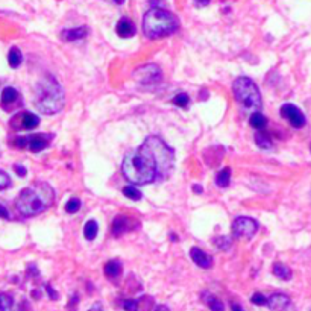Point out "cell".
<instances>
[{"label": "cell", "mask_w": 311, "mask_h": 311, "mask_svg": "<svg viewBox=\"0 0 311 311\" xmlns=\"http://www.w3.org/2000/svg\"><path fill=\"white\" fill-rule=\"evenodd\" d=\"M35 108L44 114H56L64 108L65 94L61 83L52 75H44L35 87Z\"/></svg>", "instance_id": "cell-3"}, {"label": "cell", "mask_w": 311, "mask_h": 311, "mask_svg": "<svg viewBox=\"0 0 311 311\" xmlns=\"http://www.w3.org/2000/svg\"><path fill=\"white\" fill-rule=\"evenodd\" d=\"M255 145L260 147V149H264V150H269L273 147V141L272 138L269 137L267 134H263V132H258L255 135Z\"/></svg>", "instance_id": "cell-24"}, {"label": "cell", "mask_w": 311, "mask_h": 311, "mask_svg": "<svg viewBox=\"0 0 311 311\" xmlns=\"http://www.w3.org/2000/svg\"><path fill=\"white\" fill-rule=\"evenodd\" d=\"M178 27L179 20L176 16L161 8L149 9L143 17V32L150 40L172 35L178 31Z\"/></svg>", "instance_id": "cell-4"}, {"label": "cell", "mask_w": 311, "mask_h": 311, "mask_svg": "<svg viewBox=\"0 0 311 311\" xmlns=\"http://www.w3.org/2000/svg\"><path fill=\"white\" fill-rule=\"evenodd\" d=\"M112 2H114L116 5H123V3H124V0H112Z\"/></svg>", "instance_id": "cell-42"}, {"label": "cell", "mask_w": 311, "mask_h": 311, "mask_svg": "<svg viewBox=\"0 0 311 311\" xmlns=\"http://www.w3.org/2000/svg\"><path fill=\"white\" fill-rule=\"evenodd\" d=\"M258 231V223L257 220H253L252 217H237L232 222V235L235 238H246L250 240Z\"/></svg>", "instance_id": "cell-7"}, {"label": "cell", "mask_w": 311, "mask_h": 311, "mask_svg": "<svg viewBox=\"0 0 311 311\" xmlns=\"http://www.w3.org/2000/svg\"><path fill=\"white\" fill-rule=\"evenodd\" d=\"M97 231H99V226H97V222L96 220H88L85 223V228H83V235H85L87 240H94L96 235H97Z\"/></svg>", "instance_id": "cell-26"}, {"label": "cell", "mask_w": 311, "mask_h": 311, "mask_svg": "<svg viewBox=\"0 0 311 311\" xmlns=\"http://www.w3.org/2000/svg\"><path fill=\"white\" fill-rule=\"evenodd\" d=\"M23 61V55L20 52V49L17 47H12L8 53V62H9V67L11 68H17Z\"/></svg>", "instance_id": "cell-23"}, {"label": "cell", "mask_w": 311, "mask_h": 311, "mask_svg": "<svg viewBox=\"0 0 311 311\" xmlns=\"http://www.w3.org/2000/svg\"><path fill=\"white\" fill-rule=\"evenodd\" d=\"M204 299H205V302L208 304V307L211 308V311H225L223 302H222L220 299H217L216 296L209 294V293H205Z\"/></svg>", "instance_id": "cell-25"}, {"label": "cell", "mask_w": 311, "mask_h": 311, "mask_svg": "<svg viewBox=\"0 0 311 311\" xmlns=\"http://www.w3.org/2000/svg\"><path fill=\"white\" fill-rule=\"evenodd\" d=\"M46 289H47V291H49V296H50V299H53V301H55V299H58V294H56V291H55V290H53V289H52V287H50L49 284L46 286Z\"/></svg>", "instance_id": "cell-36"}, {"label": "cell", "mask_w": 311, "mask_h": 311, "mask_svg": "<svg viewBox=\"0 0 311 311\" xmlns=\"http://www.w3.org/2000/svg\"><path fill=\"white\" fill-rule=\"evenodd\" d=\"M88 35V27L87 26H79L75 29H64L61 32V38L64 41H78Z\"/></svg>", "instance_id": "cell-16"}, {"label": "cell", "mask_w": 311, "mask_h": 311, "mask_svg": "<svg viewBox=\"0 0 311 311\" xmlns=\"http://www.w3.org/2000/svg\"><path fill=\"white\" fill-rule=\"evenodd\" d=\"M231 168L229 167H225L222 168V170L216 175V184L219 187L225 188V187H228L229 186V182H231Z\"/></svg>", "instance_id": "cell-20"}, {"label": "cell", "mask_w": 311, "mask_h": 311, "mask_svg": "<svg viewBox=\"0 0 311 311\" xmlns=\"http://www.w3.org/2000/svg\"><path fill=\"white\" fill-rule=\"evenodd\" d=\"M134 228V220L128 216H117L114 219V222H112V234H114L116 237L128 232Z\"/></svg>", "instance_id": "cell-13"}, {"label": "cell", "mask_w": 311, "mask_h": 311, "mask_svg": "<svg viewBox=\"0 0 311 311\" xmlns=\"http://www.w3.org/2000/svg\"><path fill=\"white\" fill-rule=\"evenodd\" d=\"M0 219H9V211L2 204H0Z\"/></svg>", "instance_id": "cell-35"}, {"label": "cell", "mask_w": 311, "mask_h": 311, "mask_svg": "<svg viewBox=\"0 0 311 311\" xmlns=\"http://www.w3.org/2000/svg\"><path fill=\"white\" fill-rule=\"evenodd\" d=\"M155 311H170V310H168V307H166V305H158L155 308Z\"/></svg>", "instance_id": "cell-39"}, {"label": "cell", "mask_w": 311, "mask_h": 311, "mask_svg": "<svg viewBox=\"0 0 311 311\" xmlns=\"http://www.w3.org/2000/svg\"><path fill=\"white\" fill-rule=\"evenodd\" d=\"M190 257L191 260L202 269H209L213 267V258H211L209 253H207L205 250L199 249V248H191L190 250Z\"/></svg>", "instance_id": "cell-14"}, {"label": "cell", "mask_w": 311, "mask_h": 311, "mask_svg": "<svg viewBox=\"0 0 311 311\" xmlns=\"http://www.w3.org/2000/svg\"><path fill=\"white\" fill-rule=\"evenodd\" d=\"M123 308L126 311H140L137 299H126V301H123Z\"/></svg>", "instance_id": "cell-31"}, {"label": "cell", "mask_w": 311, "mask_h": 311, "mask_svg": "<svg viewBox=\"0 0 311 311\" xmlns=\"http://www.w3.org/2000/svg\"><path fill=\"white\" fill-rule=\"evenodd\" d=\"M234 96L235 101L240 105L243 112L246 114H253V112H258L261 109V93L257 87V83L253 82L248 76H240L234 81Z\"/></svg>", "instance_id": "cell-5"}, {"label": "cell", "mask_w": 311, "mask_h": 311, "mask_svg": "<svg viewBox=\"0 0 311 311\" xmlns=\"http://www.w3.org/2000/svg\"><path fill=\"white\" fill-rule=\"evenodd\" d=\"M250 301L255 304V305H267V298H264L261 293H255L250 298Z\"/></svg>", "instance_id": "cell-33"}, {"label": "cell", "mask_w": 311, "mask_h": 311, "mask_svg": "<svg viewBox=\"0 0 311 311\" xmlns=\"http://www.w3.org/2000/svg\"><path fill=\"white\" fill-rule=\"evenodd\" d=\"M267 307L272 311H296L294 304L287 294L275 293L270 298H267Z\"/></svg>", "instance_id": "cell-11"}, {"label": "cell", "mask_w": 311, "mask_h": 311, "mask_svg": "<svg viewBox=\"0 0 311 311\" xmlns=\"http://www.w3.org/2000/svg\"><path fill=\"white\" fill-rule=\"evenodd\" d=\"M232 311H245L238 304H232Z\"/></svg>", "instance_id": "cell-40"}, {"label": "cell", "mask_w": 311, "mask_h": 311, "mask_svg": "<svg viewBox=\"0 0 311 311\" xmlns=\"http://www.w3.org/2000/svg\"><path fill=\"white\" fill-rule=\"evenodd\" d=\"M122 273V264L117 260H111L105 264V276L109 279H116Z\"/></svg>", "instance_id": "cell-18"}, {"label": "cell", "mask_w": 311, "mask_h": 311, "mask_svg": "<svg viewBox=\"0 0 311 311\" xmlns=\"http://www.w3.org/2000/svg\"><path fill=\"white\" fill-rule=\"evenodd\" d=\"M197 6H208L211 3V0H194Z\"/></svg>", "instance_id": "cell-38"}, {"label": "cell", "mask_w": 311, "mask_h": 311, "mask_svg": "<svg viewBox=\"0 0 311 311\" xmlns=\"http://www.w3.org/2000/svg\"><path fill=\"white\" fill-rule=\"evenodd\" d=\"M193 190H194V193H202V187L201 186H193Z\"/></svg>", "instance_id": "cell-41"}, {"label": "cell", "mask_w": 311, "mask_h": 311, "mask_svg": "<svg viewBox=\"0 0 311 311\" xmlns=\"http://www.w3.org/2000/svg\"><path fill=\"white\" fill-rule=\"evenodd\" d=\"M173 104H175L176 106H179V108H187L188 104H190V97H188V94H186V93L176 94V96L173 97Z\"/></svg>", "instance_id": "cell-30"}, {"label": "cell", "mask_w": 311, "mask_h": 311, "mask_svg": "<svg viewBox=\"0 0 311 311\" xmlns=\"http://www.w3.org/2000/svg\"><path fill=\"white\" fill-rule=\"evenodd\" d=\"M52 135L47 134H35V135H29L26 137V147L29 149L31 152H41L47 147V145L50 143Z\"/></svg>", "instance_id": "cell-12"}, {"label": "cell", "mask_w": 311, "mask_h": 311, "mask_svg": "<svg viewBox=\"0 0 311 311\" xmlns=\"http://www.w3.org/2000/svg\"><path fill=\"white\" fill-rule=\"evenodd\" d=\"M116 32L122 38H131L135 35V26L128 19H122L116 26Z\"/></svg>", "instance_id": "cell-17"}, {"label": "cell", "mask_w": 311, "mask_h": 311, "mask_svg": "<svg viewBox=\"0 0 311 311\" xmlns=\"http://www.w3.org/2000/svg\"><path fill=\"white\" fill-rule=\"evenodd\" d=\"M0 311H16V302L8 293H0Z\"/></svg>", "instance_id": "cell-21"}, {"label": "cell", "mask_w": 311, "mask_h": 311, "mask_svg": "<svg viewBox=\"0 0 311 311\" xmlns=\"http://www.w3.org/2000/svg\"><path fill=\"white\" fill-rule=\"evenodd\" d=\"M123 194L128 197V199H132V201H140L141 199V191L134 187V186H128L123 188Z\"/></svg>", "instance_id": "cell-28"}, {"label": "cell", "mask_w": 311, "mask_h": 311, "mask_svg": "<svg viewBox=\"0 0 311 311\" xmlns=\"http://www.w3.org/2000/svg\"><path fill=\"white\" fill-rule=\"evenodd\" d=\"M2 108H5L6 111H11L19 101H20V94L16 88L12 87H5L2 91Z\"/></svg>", "instance_id": "cell-15"}, {"label": "cell", "mask_w": 311, "mask_h": 311, "mask_svg": "<svg viewBox=\"0 0 311 311\" xmlns=\"http://www.w3.org/2000/svg\"><path fill=\"white\" fill-rule=\"evenodd\" d=\"M79 209H81V201L78 199V197H72V199L65 204V211L68 214H75Z\"/></svg>", "instance_id": "cell-29"}, {"label": "cell", "mask_w": 311, "mask_h": 311, "mask_svg": "<svg viewBox=\"0 0 311 311\" xmlns=\"http://www.w3.org/2000/svg\"><path fill=\"white\" fill-rule=\"evenodd\" d=\"M161 70L158 65L149 64L140 67L137 72L134 73V78L141 83V85H152V83H157L161 81Z\"/></svg>", "instance_id": "cell-8"}, {"label": "cell", "mask_w": 311, "mask_h": 311, "mask_svg": "<svg viewBox=\"0 0 311 311\" xmlns=\"http://www.w3.org/2000/svg\"><path fill=\"white\" fill-rule=\"evenodd\" d=\"M281 116L284 117L296 129L304 128L305 123H307L304 112L296 105H291V104H286V105L281 106Z\"/></svg>", "instance_id": "cell-9"}, {"label": "cell", "mask_w": 311, "mask_h": 311, "mask_svg": "<svg viewBox=\"0 0 311 311\" xmlns=\"http://www.w3.org/2000/svg\"><path fill=\"white\" fill-rule=\"evenodd\" d=\"M273 275H275L276 278L282 279V281H289V279H291V276H293V273H291L290 269H289L287 266H284L282 263H275V264H273Z\"/></svg>", "instance_id": "cell-19"}, {"label": "cell", "mask_w": 311, "mask_h": 311, "mask_svg": "<svg viewBox=\"0 0 311 311\" xmlns=\"http://www.w3.org/2000/svg\"><path fill=\"white\" fill-rule=\"evenodd\" d=\"M9 186H11V178L5 172L0 170V190H5Z\"/></svg>", "instance_id": "cell-32"}, {"label": "cell", "mask_w": 311, "mask_h": 311, "mask_svg": "<svg viewBox=\"0 0 311 311\" xmlns=\"http://www.w3.org/2000/svg\"><path fill=\"white\" fill-rule=\"evenodd\" d=\"M55 193L49 184H34L20 191L16 208L24 217H34L46 211L53 204Z\"/></svg>", "instance_id": "cell-2"}, {"label": "cell", "mask_w": 311, "mask_h": 311, "mask_svg": "<svg viewBox=\"0 0 311 311\" xmlns=\"http://www.w3.org/2000/svg\"><path fill=\"white\" fill-rule=\"evenodd\" d=\"M88 311H104V307H102V304L101 302H96Z\"/></svg>", "instance_id": "cell-37"}, {"label": "cell", "mask_w": 311, "mask_h": 311, "mask_svg": "<svg viewBox=\"0 0 311 311\" xmlns=\"http://www.w3.org/2000/svg\"><path fill=\"white\" fill-rule=\"evenodd\" d=\"M122 172L129 182L138 186L153 182L158 176V164L150 147L143 143L135 152L126 155L122 163Z\"/></svg>", "instance_id": "cell-1"}, {"label": "cell", "mask_w": 311, "mask_h": 311, "mask_svg": "<svg viewBox=\"0 0 311 311\" xmlns=\"http://www.w3.org/2000/svg\"><path fill=\"white\" fill-rule=\"evenodd\" d=\"M14 170H16V173L19 175V176H26V173H27V170H26V167H23L21 164H14Z\"/></svg>", "instance_id": "cell-34"}, {"label": "cell", "mask_w": 311, "mask_h": 311, "mask_svg": "<svg viewBox=\"0 0 311 311\" xmlns=\"http://www.w3.org/2000/svg\"><path fill=\"white\" fill-rule=\"evenodd\" d=\"M249 123L253 129H264L266 128V124H267V119L261 114V112H253V114L249 117Z\"/></svg>", "instance_id": "cell-22"}, {"label": "cell", "mask_w": 311, "mask_h": 311, "mask_svg": "<svg viewBox=\"0 0 311 311\" xmlns=\"http://www.w3.org/2000/svg\"><path fill=\"white\" fill-rule=\"evenodd\" d=\"M11 124L14 129H26L31 131L35 129L40 124V117L32 114V112H19L17 116H14V119L11 120Z\"/></svg>", "instance_id": "cell-10"}, {"label": "cell", "mask_w": 311, "mask_h": 311, "mask_svg": "<svg viewBox=\"0 0 311 311\" xmlns=\"http://www.w3.org/2000/svg\"><path fill=\"white\" fill-rule=\"evenodd\" d=\"M145 143L150 147L155 160H157L158 164V175H168L173 168V161H175V155L173 150L168 147L164 141L160 137H147L145 140Z\"/></svg>", "instance_id": "cell-6"}, {"label": "cell", "mask_w": 311, "mask_h": 311, "mask_svg": "<svg viewBox=\"0 0 311 311\" xmlns=\"http://www.w3.org/2000/svg\"><path fill=\"white\" fill-rule=\"evenodd\" d=\"M214 245L220 250H229V248L232 245V240L229 237H226V235H220V237L214 238Z\"/></svg>", "instance_id": "cell-27"}]
</instances>
